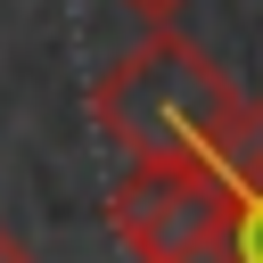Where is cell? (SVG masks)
<instances>
[{"mask_svg":"<svg viewBox=\"0 0 263 263\" xmlns=\"http://www.w3.org/2000/svg\"><path fill=\"white\" fill-rule=\"evenodd\" d=\"M238 222V181L222 156H132V173L107 197V230L132 247V263H189Z\"/></svg>","mask_w":263,"mask_h":263,"instance_id":"obj_2","label":"cell"},{"mask_svg":"<svg viewBox=\"0 0 263 263\" xmlns=\"http://www.w3.org/2000/svg\"><path fill=\"white\" fill-rule=\"evenodd\" d=\"M0 263H33V247H25V238H16L8 222H0Z\"/></svg>","mask_w":263,"mask_h":263,"instance_id":"obj_5","label":"cell"},{"mask_svg":"<svg viewBox=\"0 0 263 263\" xmlns=\"http://www.w3.org/2000/svg\"><path fill=\"white\" fill-rule=\"evenodd\" d=\"M123 8H132V16H140V25H173V16H181V8H189V0H123Z\"/></svg>","mask_w":263,"mask_h":263,"instance_id":"obj_3","label":"cell"},{"mask_svg":"<svg viewBox=\"0 0 263 263\" xmlns=\"http://www.w3.org/2000/svg\"><path fill=\"white\" fill-rule=\"evenodd\" d=\"M90 115L123 156H214L238 132L247 99L197 41H181L173 25H148V41L90 82Z\"/></svg>","mask_w":263,"mask_h":263,"instance_id":"obj_1","label":"cell"},{"mask_svg":"<svg viewBox=\"0 0 263 263\" xmlns=\"http://www.w3.org/2000/svg\"><path fill=\"white\" fill-rule=\"evenodd\" d=\"M189 263H247V255H238V247H230V230H222V238H214V247H197Z\"/></svg>","mask_w":263,"mask_h":263,"instance_id":"obj_4","label":"cell"}]
</instances>
